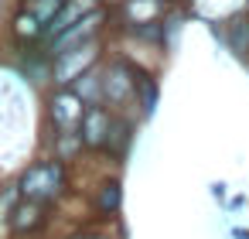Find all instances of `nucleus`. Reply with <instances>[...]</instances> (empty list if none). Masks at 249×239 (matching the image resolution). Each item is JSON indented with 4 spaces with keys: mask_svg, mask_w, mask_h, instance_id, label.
Returning a JSON list of instances; mask_svg holds the SVG:
<instances>
[{
    "mask_svg": "<svg viewBox=\"0 0 249 239\" xmlns=\"http://www.w3.org/2000/svg\"><path fill=\"white\" fill-rule=\"evenodd\" d=\"M55 116H58V123H62V127H72V123L82 116V106H79V99H75L72 92H62V96L55 99Z\"/></svg>",
    "mask_w": 249,
    "mask_h": 239,
    "instance_id": "5",
    "label": "nucleus"
},
{
    "mask_svg": "<svg viewBox=\"0 0 249 239\" xmlns=\"http://www.w3.org/2000/svg\"><path fill=\"white\" fill-rule=\"evenodd\" d=\"M154 11H157L154 0H133V4H130V14H133V18H147V14H154Z\"/></svg>",
    "mask_w": 249,
    "mask_h": 239,
    "instance_id": "9",
    "label": "nucleus"
},
{
    "mask_svg": "<svg viewBox=\"0 0 249 239\" xmlns=\"http://www.w3.org/2000/svg\"><path fill=\"white\" fill-rule=\"evenodd\" d=\"M126 89H130V82L123 79L120 69H113V75H106V96H109V99H123Z\"/></svg>",
    "mask_w": 249,
    "mask_h": 239,
    "instance_id": "6",
    "label": "nucleus"
},
{
    "mask_svg": "<svg viewBox=\"0 0 249 239\" xmlns=\"http://www.w3.org/2000/svg\"><path fill=\"white\" fill-rule=\"evenodd\" d=\"M62 188V167L52 161V164H35L24 178H21V195L28 202H45V198H55V191Z\"/></svg>",
    "mask_w": 249,
    "mask_h": 239,
    "instance_id": "1",
    "label": "nucleus"
},
{
    "mask_svg": "<svg viewBox=\"0 0 249 239\" xmlns=\"http://www.w3.org/2000/svg\"><path fill=\"white\" fill-rule=\"evenodd\" d=\"M92 4H96V0H72V4H69V7H65L58 18H52V28H48V31H52V35H62V31H69V24H72L75 18H82V14H86Z\"/></svg>",
    "mask_w": 249,
    "mask_h": 239,
    "instance_id": "4",
    "label": "nucleus"
},
{
    "mask_svg": "<svg viewBox=\"0 0 249 239\" xmlns=\"http://www.w3.org/2000/svg\"><path fill=\"white\" fill-rule=\"evenodd\" d=\"M18 24H21V28H18L21 35H35V18H21Z\"/></svg>",
    "mask_w": 249,
    "mask_h": 239,
    "instance_id": "10",
    "label": "nucleus"
},
{
    "mask_svg": "<svg viewBox=\"0 0 249 239\" xmlns=\"http://www.w3.org/2000/svg\"><path fill=\"white\" fill-rule=\"evenodd\" d=\"M18 229H24V225H35V215H38V202H31V205H24V208H18Z\"/></svg>",
    "mask_w": 249,
    "mask_h": 239,
    "instance_id": "8",
    "label": "nucleus"
},
{
    "mask_svg": "<svg viewBox=\"0 0 249 239\" xmlns=\"http://www.w3.org/2000/svg\"><path fill=\"white\" fill-rule=\"evenodd\" d=\"M106 133H109V116H106L99 106H92V110L82 116V140H86V144H103Z\"/></svg>",
    "mask_w": 249,
    "mask_h": 239,
    "instance_id": "3",
    "label": "nucleus"
},
{
    "mask_svg": "<svg viewBox=\"0 0 249 239\" xmlns=\"http://www.w3.org/2000/svg\"><path fill=\"white\" fill-rule=\"evenodd\" d=\"M99 205H103V208H109V212L120 205V184H116V181L103 188V198H99Z\"/></svg>",
    "mask_w": 249,
    "mask_h": 239,
    "instance_id": "7",
    "label": "nucleus"
},
{
    "mask_svg": "<svg viewBox=\"0 0 249 239\" xmlns=\"http://www.w3.org/2000/svg\"><path fill=\"white\" fill-rule=\"evenodd\" d=\"M235 239H249V229H239V232H235Z\"/></svg>",
    "mask_w": 249,
    "mask_h": 239,
    "instance_id": "11",
    "label": "nucleus"
},
{
    "mask_svg": "<svg viewBox=\"0 0 249 239\" xmlns=\"http://www.w3.org/2000/svg\"><path fill=\"white\" fill-rule=\"evenodd\" d=\"M62 55H65V58L58 62V72H55V75H58V82H69V79H72L82 65H89V62H92L96 45H92V41H86L82 48H75V55H69V52H62Z\"/></svg>",
    "mask_w": 249,
    "mask_h": 239,
    "instance_id": "2",
    "label": "nucleus"
}]
</instances>
